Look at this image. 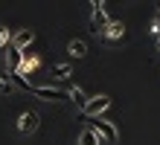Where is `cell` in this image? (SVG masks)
<instances>
[{"label":"cell","mask_w":160,"mask_h":145,"mask_svg":"<svg viewBox=\"0 0 160 145\" xmlns=\"http://www.w3.org/2000/svg\"><path fill=\"white\" fill-rule=\"evenodd\" d=\"M79 145H99V133L93 131V128H90V131H84L82 137H79Z\"/></svg>","instance_id":"30bf717a"},{"label":"cell","mask_w":160,"mask_h":145,"mask_svg":"<svg viewBox=\"0 0 160 145\" xmlns=\"http://www.w3.org/2000/svg\"><path fill=\"white\" fill-rule=\"evenodd\" d=\"M38 64H41V61H38V55H29V52H23V67H26V70H35Z\"/></svg>","instance_id":"7c38bea8"},{"label":"cell","mask_w":160,"mask_h":145,"mask_svg":"<svg viewBox=\"0 0 160 145\" xmlns=\"http://www.w3.org/2000/svg\"><path fill=\"white\" fill-rule=\"evenodd\" d=\"M52 75H55V79H67V75H70V64H58L52 70Z\"/></svg>","instance_id":"5bb4252c"},{"label":"cell","mask_w":160,"mask_h":145,"mask_svg":"<svg viewBox=\"0 0 160 145\" xmlns=\"http://www.w3.org/2000/svg\"><path fill=\"white\" fill-rule=\"evenodd\" d=\"M90 122H93V131L99 133V139H108V142H117V137H119V133H117V128H114V125H111V122H105V119H99V116H96V119H90Z\"/></svg>","instance_id":"7a4b0ae2"},{"label":"cell","mask_w":160,"mask_h":145,"mask_svg":"<svg viewBox=\"0 0 160 145\" xmlns=\"http://www.w3.org/2000/svg\"><path fill=\"white\" fill-rule=\"evenodd\" d=\"M9 41H12V32H9L6 26H0V50H6Z\"/></svg>","instance_id":"4fadbf2b"},{"label":"cell","mask_w":160,"mask_h":145,"mask_svg":"<svg viewBox=\"0 0 160 145\" xmlns=\"http://www.w3.org/2000/svg\"><path fill=\"white\" fill-rule=\"evenodd\" d=\"M35 128H38V113L35 110H23L21 119H18V131L21 133H32Z\"/></svg>","instance_id":"5b68a950"},{"label":"cell","mask_w":160,"mask_h":145,"mask_svg":"<svg viewBox=\"0 0 160 145\" xmlns=\"http://www.w3.org/2000/svg\"><path fill=\"white\" fill-rule=\"evenodd\" d=\"M102 38H105L108 44H114V41H122V38H125V26H122L119 21H111L105 29H102Z\"/></svg>","instance_id":"8992f818"},{"label":"cell","mask_w":160,"mask_h":145,"mask_svg":"<svg viewBox=\"0 0 160 145\" xmlns=\"http://www.w3.org/2000/svg\"><path fill=\"white\" fill-rule=\"evenodd\" d=\"M12 93V84H9V79H0V96H9Z\"/></svg>","instance_id":"9a60e30c"},{"label":"cell","mask_w":160,"mask_h":145,"mask_svg":"<svg viewBox=\"0 0 160 145\" xmlns=\"http://www.w3.org/2000/svg\"><path fill=\"white\" fill-rule=\"evenodd\" d=\"M108 104H111L108 96H96V99H90V102H88V108H84V110H79V116H82V119H84V116H93V119H96V116L105 110Z\"/></svg>","instance_id":"3957f363"},{"label":"cell","mask_w":160,"mask_h":145,"mask_svg":"<svg viewBox=\"0 0 160 145\" xmlns=\"http://www.w3.org/2000/svg\"><path fill=\"white\" fill-rule=\"evenodd\" d=\"M32 96H38V99H44V102H73V96H70V90H58V87H38L35 84L32 90H29Z\"/></svg>","instance_id":"6da1fadb"},{"label":"cell","mask_w":160,"mask_h":145,"mask_svg":"<svg viewBox=\"0 0 160 145\" xmlns=\"http://www.w3.org/2000/svg\"><path fill=\"white\" fill-rule=\"evenodd\" d=\"M70 96H73V102H76V108H79V110H84V108H88V99H84V93L79 90V87H73V90H70Z\"/></svg>","instance_id":"8fae6325"},{"label":"cell","mask_w":160,"mask_h":145,"mask_svg":"<svg viewBox=\"0 0 160 145\" xmlns=\"http://www.w3.org/2000/svg\"><path fill=\"white\" fill-rule=\"evenodd\" d=\"M32 41H35V32H32V29H21V32L15 35L12 46H15V50H21V52H23V46H29Z\"/></svg>","instance_id":"52a82bcc"},{"label":"cell","mask_w":160,"mask_h":145,"mask_svg":"<svg viewBox=\"0 0 160 145\" xmlns=\"http://www.w3.org/2000/svg\"><path fill=\"white\" fill-rule=\"evenodd\" d=\"M90 17H93V26H96V32H102L111 21H108V15H105V3H96L93 0L90 3Z\"/></svg>","instance_id":"277c9868"},{"label":"cell","mask_w":160,"mask_h":145,"mask_svg":"<svg viewBox=\"0 0 160 145\" xmlns=\"http://www.w3.org/2000/svg\"><path fill=\"white\" fill-rule=\"evenodd\" d=\"M157 50H160V41H157Z\"/></svg>","instance_id":"2e32d148"},{"label":"cell","mask_w":160,"mask_h":145,"mask_svg":"<svg viewBox=\"0 0 160 145\" xmlns=\"http://www.w3.org/2000/svg\"><path fill=\"white\" fill-rule=\"evenodd\" d=\"M21 67H23V52H21V50H15V46H9V70L18 73Z\"/></svg>","instance_id":"ba28073f"},{"label":"cell","mask_w":160,"mask_h":145,"mask_svg":"<svg viewBox=\"0 0 160 145\" xmlns=\"http://www.w3.org/2000/svg\"><path fill=\"white\" fill-rule=\"evenodd\" d=\"M67 52L73 58H82V55H88V44H84V41H70L67 44Z\"/></svg>","instance_id":"9c48e42d"}]
</instances>
